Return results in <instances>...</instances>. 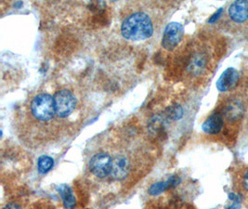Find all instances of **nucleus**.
Returning <instances> with one entry per match:
<instances>
[{
    "label": "nucleus",
    "mask_w": 248,
    "mask_h": 209,
    "mask_svg": "<svg viewBox=\"0 0 248 209\" xmlns=\"http://www.w3.org/2000/svg\"><path fill=\"white\" fill-rule=\"evenodd\" d=\"M155 32L152 17L144 11H135L127 15L121 24V33L131 41H142L150 38Z\"/></svg>",
    "instance_id": "nucleus-1"
},
{
    "label": "nucleus",
    "mask_w": 248,
    "mask_h": 209,
    "mask_svg": "<svg viewBox=\"0 0 248 209\" xmlns=\"http://www.w3.org/2000/svg\"><path fill=\"white\" fill-rule=\"evenodd\" d=\"M112 166L109 177L115 181H124L138 170V155L134 150H116L112 151Z\"/></svg>",
    "instance_id": "nucleus-2"
},
{
    "label": "nucleus",
    "mask_w": 248,
    "mask_h": 209,
    "mask_svg": "<svg viewBox=\"0 0 248 209\" xmlns=\"http://www.w3.org/2000/svg\"><path fill=\"white\" fill-rule=\"evenodd\" d=\"M88 165L90 172L97 178L109 177L112 166V154L107 151H99L91 156Z\"/></svg>",
    "instance_id": "nucleus-3"
},
{
    "label": "nucleus",
    "mask_w": 248,
    "mask_h": 209,
    "mask_svg": "<svg viewBox=\"0 0 248 209\" xmlns=\"http://www.w3.org/2000/svg\"><path fill=\"white\" fill-rule=\"evenodd\" d=\"M57 116L60 119L68 118L77 108V99L69 89L59 90L53 96Z\"/></svg>",
    "instance_id": "nucleus-4"
},
{
    "label": "nucleus",
    "mask_w": 248,
    "mask_h": 209,
    "mask_svg": "<svg viewBox=\"0 0 248 209\" xmlns=\"http://www.w3.org/2000/svg\"><path fill=\"white\" fill-rule=\"evenodd\" d=\"M184 28L179 22H173L169 23L163 33L162 46L165 49L171 51L181 43L183 37Z\"/></svg>",
    "instance_id": "nucleus-5"
},
{
    "label": "nucleus",
    "mask_w": 248,
    "mask_h": 209,
    "mask_svg": "<svg viewBox=\"0 0 248 209\" xmlns=\"http://www.w3.org/2000/svg\"><path fill=\"white\" fill-rule=\"evenodd\" d=\"M239 80V73L234 68H228L217 82V88L221 91H228L233 88Z\"/></svg>",
    "instance_id": "nucleus-6"
},
{
    "label": "nucleus",
    "mask_w": 248,
    "mask_h": 209,
    "mask_svg": "<svg viewBox=\"0 0 248 209\" xmlns=\"http://www.w3.org/2000/svg\"><path fill=\"white\" fill-rule=\"evenodd\" d=\"M229 15L234 22H246L248 19V1L242 0L233 2L230 6Z\"/></svg>",
    "instance_id": "nucleus-7"
},
{
    "label": "nucleus",
    "mask_w": 248,
    "mask_h": 209,
    "mask_svg": "<svg viewBox=\"0 0 248 209\" xmlns=\"http://www.w3.org/2000/svg\"><path fill=\"white\" fill-rule=\"evenodd\" d=\"M224 125L223 117L220 113H214L208 117L202 126L203 131L210 135H215L220 132Z\"/></svg>",
    "instance_id": "nucleus-8"
},
{
    "label": "nucleus",
    "mask_w": 248,
    "mask_h": 209,
    "mask_svg": "<svg viewBox=\"0 0 248 209\" xmlns=\"http://www.w3.org/2000/svg\"><path fill=\"white\" fill-rule=\"evenodd\" d=\"M180 182H181V178L179 177L172 176L166 181H160L153 184L148 190V193L149 194L154 196L159 195L162 193L170 190V188L176 187L178 184H180Z\"/></svg>",
    "instance_id": "nucleus-9"
},
{
    "label": "nucleus",
    "mask_w": 248,
    "mask_h": 209,
    "mask_svg": "<svg viewBox=\"0 0 248 209\" xmlns=\"http://www.w3.org/2000/svg\"><path fill=\"white\" fill-rule=\"evenodd\" d=\"M61 197L62 199L64 208L66 209H74L76 207V197L74 195L73 190L67 185H61L57 188Z\"/></svg>",
    "instance_id": "nucleus-10"
},
{
    "label": "nucleus",
    "mask_w": 248,
    "mask_h": 209,
    "mask_svg": "<svg viewBox=\"0 0 248 209\" xmlns=\"http://www.w3.org/2000/svg\"><path fill=\"white\" fill-rule=\"evenodd\" d=\"M243 112L242 104L239 101H232L226 109V117L231 121H234L242 116Z\"/></svg>",
    "instance_id": "nucleus-11"
},
{
    "label": "nucleus",
    "mask_w": 248,
    "mask_h": 209,
    "mask_svg": "<svg viewBox=\"0 0 248 209\" xmlns=\"http://www.w3.org/2000/svg\"><path fill=\"white\" fill-rule=\"evenodd\" d=\"M206 64V59L203 54H196L190 63L189 70L193 75H198L203 71Z\"/></svg>",
    "instance_id": "nucleus-12"
},
{
    "label": "nucleus",
    "mask_w": 248,
    "mask_h": 209,
    "mask_svg": "<svg viewBox=\"0 0 248 209\" xmlns=\"http://www.w3.org/2000/svg\"><path fill=\"white\" fill-rule=\"evenodd\" d=\"M54 165V160L46 155H42L38 158L37 169L40 174L47 173Z\"/></svg>",
    "instance_id": "nucleus-13"
},
{
    "label": "nucleus",
    "mask_w": 248,
    "mask_h": 209,
    "mask_svg": "<svg viewBox=\"0 0 248 209\" xmlns=\"http://www.w3.org/2000/svg\"><path fill=\"white\" fill-rule=\"evenodd\" d=\"M166 115L169 120H179L183 115V110L180 105H173L166 111Z\"/></svg>",
    "instance_id": "nucleus-14"
},
{
    "label": "nucleus",
    "mask_w": 248,
    "mask_h": 209,
    "mask_svg": "<svg viewBox=\"0 0 248 209\" xmlns=\"http://www.w3.org/2000/svg\"><path fill=\"white\" fill-rule=\"evenodd\" d=\"M222 11H223L222 9H219L218 11H217V12L215 13L213 16H211V18L208 20V22H209V23H213V22H216V21H217V20L219 18V16L221 15Z\"/></svg>",
    "instance_id": "nucleus-15"
},
{
    "label": "nucleus",
    "mask_w": 248,
    "mask_h": 209,
    "mask_svg": "<svg viewBox=\"0 0 248 209\" xmlns=\"http://www.w3.org/2000/svg\"><path fill=\"white\" fill-rule=\"evenodd\" d=\"M3 209H23L21 206H19L18 204H15V203H10L8 204L5 208Z\"/></svg>",
    "instance_id": "nucleus-16"
},
{
    "label": "nucleus",
    "mask_w": 248,
    "mask_h": 209,
    "mask_svg": "<svg viewBox=\"0 0 248 209\" xmlns=\"http://www.w3.org/2000/svg\"><path fill=\"white\" fill-rule=\"evenodd\" d=\"M243 182H244V187L246 188L247 191H248V170L246 172V174H245Z\"/></svg>",
    "instance_id": "nucleus-17"
}]
</instances>
